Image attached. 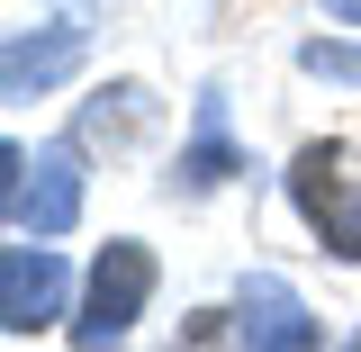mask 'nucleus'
Here are the masks:
<instances>
[{
    "label": "nucleus",
    "mask_w": 361,
    "mask_h": 352,
    "mask_svg": "<svg viewBox=\"0 0 361 352\" xmlns=\"http://www.w3.org/2000/svg\"><path fill=\"white\" fill-rule=\"evenodd\" d=\"M145 298H154V253L135 244V235H109L99 244V262H90V289H82V316H73V334H82V352L118 344L135 316H145Z\"/></svg>",
    "instance_id": "1"
},
{
    "label": "nucleus",
    "mask_w": 361,
    "mask_h": 352,
    "mask_svg": "<svg viewBox=\"0 0 361 352\" xmlns=\"http://www.w3.org/2000/svg\"><path fill=\"white\" fill-rule=\"evenodd\" d=\"M9 163V226L18 235H63V226L82 217V163H73V145H45V154H27V145H9L0 154Z\"/></svg>",
    "instance_id": "2"
},
{
    "label": "nucleus",
    "mask_w": 361,
    "mask_h": 352,
    "mask_svg": "<svg viewBox=\"0 0 361 352\" xmlns=\"http://www.w3.org/2000/svg\"><path fill=\"white\" fill-rule=\"evenodd\" d=\"M289 199H298V217L325 235V253L361 262V190L343 181V154H334V145H307V154L289 163Z\"/></svg>",
    "instance_id": "3"
},
{
    "label": "nucleus",
    "mask_w": 361,
    "mask_h": 352,
    "mask_svg": "<svg viewBox=\"0 0 361 352\" xmlns=\"http://www.w3.org/2000/svg\"><path fill=\"white\" fill-rule=\"evenodd\" d=\"M82 54H90V18H82V9H54L45 28H18V37H9V54H0V90H9V99H37V90L73 82Z\"/></svg>",
    "instance_id": "4"
},
{
    "label": "nucleus",
    "mask_w": 361,
    "mask_h": 352,
    "mask_svg": "<svg viewBox=\"0 0 361 352\" xmlns=\"http://www.w3.org/2000/svg\"><path fill=\"white\" fill-rule=\"evenodd\" d=\"M63 298H73V271H63V253H45V235L0 253V325H9V334L63 325Z\"/></svg>",
    "instance_id": "5"
},
{
    "label": "nucleus",
    "mask_w": 361,
    "mask_h": 352,
    "mask_svg": "<svg viewBox=\"0 0 361 352\" xmlns=\"http://www.w3.org/2000/svg\"><path fill=\"white\" fill-rule=\"evenodd\" d=\"M235 344L244 352H325V334H316V316L298 308V289L280 271H253L235 289Z\"/></svg>",
    "instance_id": "6"
},
{
    "label": "nucleus",
    "mask_w": 361,
    "mask_h": 352,
    "mask_svg": "<svg viewBox=\"0 0 361 352\" xmlns=\"http://www.w3.org/2000/svg\"><path fill=\"white\" fill-rule=\"evenodd\" d=\"M235 172H244V154H235V135H226V99L208 90V99H199V145L180 154V190L199 199V190H217V181H235Z\"/></svg>",
    "instance_id": "7"
},
{
    "label": "nucleus",
    "mask_w": 361,
    "mask_h": 352,
    "mask_svg": "<svg viewBox=\"0 0 361 352\" xmlns=\"http://www.w3.org/2000/svg\"><path fill=\"white\" fill-rule=\"evenodd\" d=\"M298 63H307L316 82H361V45H307Z\"/></svg>",
    "instance_id": "8"
},
{
    "label": "nucleus",
    "mask_w": 361,
    "mask_h": 352,
    "mask_svg": "<svg viewBox=\"0 0 361 352\" xmlns=\"http://www.w3.org/2000/svg\"><path fill=\"white\" fill-rule=\"evenodd\" d=\"M325 9H334V18H343V28H361V0H325Z\"/></svg>",
    "instance_id": "9"
},
{
    "label": "nucleus",
    "mask_w": 361,
    "mask_h": 352,
    "mask_svg": "<svg viewBox=\"0 0 361 352\" xmlns=\"http://www.w3.org/2000/svg\"><path fill=\"white\" fill-rule=\"evenodd\" d=\"M343 352H361V344H343Z\"/></svg>",
    "instance_id": "10"
},
{
    "label": "nucleus",
    "mask_w": 361,
    "mask_h": 352,
    "mask_svg": "<svg viewBox=\"0 0 361 352\" xmlns=\"http://www.w3.org/2000/svg\"><path fill=\"white\" fill-rule=\"evenodd\" d=\"M99 352H109V344H99Z\"/></svg>",
    "instance_id": "11"
}]
</instances>
